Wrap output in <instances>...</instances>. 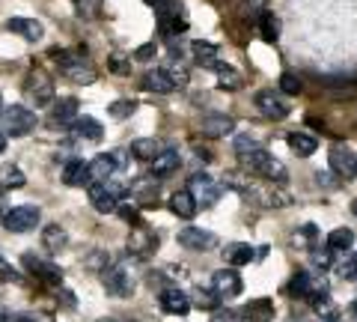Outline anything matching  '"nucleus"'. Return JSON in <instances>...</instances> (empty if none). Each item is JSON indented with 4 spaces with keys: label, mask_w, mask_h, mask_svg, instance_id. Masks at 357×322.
I'll list each match as a JSON object with an SVG mask.
<instances>
[{
    "label": "nucleus",
    "mask_w": 357,
    "mask_h": 322,
    "mask_svg": "<svg viewBox=\"0 0 357 322\" xmlns=\"http://www.w3.org/2000/svg\"><path fill=\"white\" fill-rule=\"evenodd\" d=\"M241 161H244V168H248L250 173H259V176H265V180H271V182H286L289 176H286V170H283V164L274 159L268 149H253V152H248V155H241Z\"/></svg>",
    "instance_id": "obj_1"
},
{
    "label": "nucleus",
    "mask_w": 357,
    "mask_h": 322,
    "mask_svg": "<svg viewBox=\"0 0 357 322\" xmlns=\"http://www.w3.org/2000/svg\"><path fill=\"white\" fill-rule=\"evenodd\" d=\"M86 188H89V200H93V206H96L102 215L116 212V209H119V200H122V194H126V185H119V182H114V180H107V182H93V185H86Z\"/></svg>",
    "instance_id": "obj_2"
},
{
    "label": "nucleus",
    "mask_w": 357,
    "mask_h": 322,
    "mask_svg": "<svg viewBox=\"0 0 357 322\" xmlns=\"http://www.w3.org/2000/svg\"><path fill=\"white\" fill-rule=\"evenodd\" d=\"M0 123H3L6 135L24 138V135H30V131L36 129V114H33L30 108H24V105H9V108H3Z\"/></svg>",
    "instance_id": "obj_3"
},
{
    "label": "nucleus",
    "mask_w": 357,
    "mask_h": 322,
    "mask_svg": "<svg viewBox=\"0 0 357 322\" xmlns=\"http://www.w3.org/2000/svg\"><path fill=\"white\" fill-rule=\"evenodd\" d=\"M155 9H158V27H161V36L173 39L176 33H182L188 27L185 21V9L178 0H158L155 3Z\"/></svg>",
    "instance_id": "obj_4"
},
{
    "label": "nucleus",
    "mask_w": 357,
    "mask_h": 322,
    "mask_svg": "<svg viewBox=\"0 0 357 322\" xmlns=\"http://www.w3.org/2000/svg\"><path fill=\"white\" fill-rule=\"evenodd\" d=\"M39 221H42L39 206H13L3 212V227L9 233H30L39 227Z\"/></svg>",
    "instance_id": "obj_5"
},
{
    "label": "nucleus",
    "mask_w": 357,
    "mask_h": 322,
    "mask_svg": "<svg viewBox=\"0 0 357 322\" xmlns=\"http://www.w3.org/2000/svg\"><path fill=\"white\" fill-rule=\"evenodd\" d=\"M102 284H105L107 295H116V298H128L134 293V281H131V275L126 272V265L122 263H107L105 265Z\"/></svg>",
    "instance_id": "obj_6"
},
{
    "label": "nucleus",
    "mask_w": 357,
    "mask_h": 322,
    "mask_svg": "<svg viewBox=\"0 0 357 322\" xmlns=\"http://www.w3.org/2000/svg\"><path fill=\"white\" fill-rule=\"evenodd\" d=\"M24 269H27L30 275H36L39 281L51 284V286H60V284H63V269H60V265H57V263H51V260L36 257L33 251L24 254Z\"/></svg>",
    "instance_id": "obj_7"
},
{
    "label": "nucleus",
    "mask_w": 357,
    "mask_h": 322,
    "mask_svg": "<svg viewBox=\"0 0 357 322\" xmlns=\"http://www.w3.org/2000/svg\"><path fill=\"white\" fill-rule=\"evenodd\" d=\"M24 90H27V96L33 98V102H36V108H45V105L54 102V81L42 69H33L27 75Z\"/></svg>",
    "instance_id": "obj_8"
},
{
    "label": "nucleus",
    "mask_w": 357,
    "mask_h": 322,
    "mask_svg": "<svg viewBox=\"0 0 357 322\" xmlns=\"http://www.w3.org/2000/svg\"><path fill=\"white\" fill-rule=\"evenodd\" d=\"M188 185H191V191H194V197H197V203L203 206V209L215 206L218 200H220V194H223V185H218L208 173H194Z\"/></svg>",
    "instance_id": "obj_9"
},
{
    "label": "nucleus",
    "mask_w": 357,
    "mask_h": 322,
    "mask_svg": "<svg viewBox=\"0 0 357 322\" xmlns=\"http://www.w3.org/2000/svg\"><path fill=\"white\" fill-rule=\"evenodd\" d=\"M328 164H331V170L337 173L340 180H354V176H357V155H354L349 147H342V143L331 147Z\"/></svg>",
    "instance_id": "obj_10"
},
{
    "label": "nucleus",
    "mask_w": 357,
    "mask_h": 322,
    "mask_svg": "<svg viewBox=\"0 0 357 322\" xmlns=\"http://www.w3.org/2000/svg\"><path fill=\"white\" fill-rule=\"evenodd\" d=\"M211 290H215L220 298H236L244 290L241 275L236 269H218L215 277H211Z\"/></svg>",
    "instance_id": "obj_11"
},
{
    "label": "nucleus",
    "mask_w": 357,
    "mask_h": 322,
    "mask_svg": "<svg viewBox=\"0 0 357 322\" xmlns=\"http://www.w3.org/2000/svg\"><path fill=\"white\" fill-rule=\"evenodd\" d=\"M256 108H259L268 119L289 117V102L280 93H274V90H259V93H256Z\"/></svg>",
    "instance_id": "obj_12"
},
{
    "label": "nucleus",
    "mask_w": 357,
    "mask_h": 322,
    "mask_svg": "<svg viewBox=\"0 0 357 322\" xmlns=\"http://www.w3.org/2000/svg\"><path fill=\"white\" fill-rule=\"evenodd\" d=\"M161 310L164 314H170V316H185L188 310H191V295L182 293L178 286H167V290H161Z\"/></svg>",
    "instance_id": "obj_13"
},
{
    "label": "nucleus",
    "mask_w": 357,
    "mask_h": 322,
    "mask_svg": "<svg viewBox=\"0 0 357 322\" xmlns=\"http://www.w3.org/2000/svg\"><path fill=\"white\" fill-rule=\"evenodd\" d=\"M178 245L182 248H191V251H208L218 245V236L211 230H199V227H188V230H178Z\"/></svg>",
    "instance_id": "obj_14"
},
{
    "label": "nucleus",
    "mask_w": 357,
    "mask_h": 322,
    "mask_svg": "<svg viewBox=\"0 0 357 322\" xmlns=\"http://www.w3.org/2000/svg\"><path fill=\"white\" fill-rule=\"evenodd\" d=\"M116 168H119V161H116V155L114 152H98L93 161H89V180L93 182H107L110 176L116 173ZM89 182V185H93Z\"/></svg>",
    "instance_id": "obj_15"
},
{
    "label": "nucleus",
    "mask_w": 357,
    "mask_h": 322,
    "mask_svg": "<svg viewBox=\"0 0 357 322\" xmlns=\"http://www.w3.org/2000/svg\"><path fill=\"white\" fill-rule=\"evenodd\" d=\"M155 248H158V236L149 233V230H134L128 236V254H131V257L146 260L149 254H155Z\"/></svg>",
    "instance_id": "obj_16"
},
{
    "label": "nucleus",
    "mask_w": 357,
    "mask_h": 322,
    "mask_svg": "<svg viewBox=\"0 0 357 322\" xmlns=\"http://www.w3.org/2000/svg\"><path fill=\"white\" fill-rule=\"evenodd\" d=\"M170 212L178 215V218H185V221H191L199 212V203H197V197H194L191 188H182V191H176L170 197Z\"/></svg>",
    "instance_id": "obj_17"
},
{
    "label": "nucleus",
    "mask_w": 357,
    "mask_h": 322,
    "mask_svg": "<svg viewBox=\"0 0 357 322\" xmlns=\"http://www.w3.org/2000/svg\"><path fill=\"white\" fill-rule=\"evenodd\" d=\"M199 129H203L206 138H227V135H232V129H236V119L227 114H208V117H203Z\"/></svg>",
    "instance_id": "obj_18"
},
{
    "label": "nucleus",
    "mask_w": 357,
    "mask_h": 322,
    "mask_svg": "<svg viewBox=\"0 0 357 322\" xmlns=\"http://www.w3.org/2000/svg\"><path fill=\"white\" fill-rule=\"evenodd\" d=\"M63 182L72 185V188L89 185V182H93V180H89V161H84V159L66 161V164H63Z\"/></svg>",
    "instance_id": "obj_19"
},
{
    "label": "nucleus",
    "mask_w": 357,
    "mask_h": 322,
    "mask_svg": "<svg viewBox=\"0 0 357 322\" xmlns=\"http://www.w3.org/2000/svg\"><path fill=\"white\" fill-rule=\"evenodd\" d=\"M149 164H152V176H170V173L178 170V164H182V155H178V149H173V147H164Z\"/></svg>",
    "instance_id": "obj_20"
},
{
    "label": "nucleus",
    "mask_w": 357,
    "mask_h": 322,
    "mask_svg": "<svg viewBox=\"0 0 357 322\" xmlns=\"http://www.w3.org/2000/svg\"><path fill=\"white\" fill-rule=\"evenodd\" d=\"M72 138L75 140H102L105 138V129H102V123L98 119H93V117H77L75 123H72Z\"/></svg>",
    "instance_id": "obj_21"
},
{
    "label": "nucleus",
    "mask_w": 357,
    "mask_h": 322,
    "mask_svg": "<svg viewBox=\"0 0 357 322\" xmlns=\"http://www.w3.org/2000/svg\"><path fill=\"white\" fill-rule=\"evenodd\" d=\"M143 87H146L149 93H176L178 87H176V81H173V75L167 72V66L164 69H152V72H146V78H143Z\"/></svg>",
    "instance_id": "obj_22"
},
{
    "label": "nucleus",
    "mask_w": 357,
    "mask_h": 322,
    "mask_svg": "<svg viewBox=\"0 0 357 322\" xmlns=\"http://www.w3.org/2000/svg\"><path fill=\"white\" fill-rule=\"evenodd\" d=\"M256 251L253 245H248V242H229L227 248H223V260H227L229 265H248L250 260H259L256 257Z\"/></svg>",
    "instance_id": "obj_23"
},
{
    "label": "nucleus",
    "mask_w": 357,
    "mask_h": 322,
    "mask_svg": "<svg viewBox=\"0 0 357 322\" xmlns=\"http://www.w3.org/2000/svg\"><path fill=\"white\" fill-rule=\"evenodd\" d=\"M6 30L9 33H18V36H24L27 42H39L42 33H45V27L39 24L36 18H9L6 21Z\"/></svg>",
    "instance_id": "obj_24"
},
{
    "label": "nucleus",
    "mask_w": 357,
    "mask_h": 322,
    "mask_svg": "<svg viewBox=\"0 0 357 322\" xmlns=\"http://www.w3.org/2000/svg\"><path fill=\"white\" fill-rule=\"evenodd\" d=\"M158 176H143V180H137L131 188H128V194H134L140 200V203H155L158 200Z\"/></svg>",
    "instance_id": "obj_25"
},
{
    "label": "nucleus",
    "mask_w": 357,
    "mask_h": 322,
    "mask_svg": "<svg viewBox=\"0 0 357 322\" xmlns=\"http://www.w3.org/2000/svg\"><path fill=\"white\" fill-rule=\"evenodd\" d=\"M286 140H289V149H292L295 155H301V159H307V155H312L319 149V140L312 135H307V131H292Z\"/></svg>",
    "instance_id": "obj_26"
},
{
    "label": "nucleus",
    "mask_w": 357,
    "mask_h": 322,
    "mask_svg": "<svg viewBox=\"0 0 357 322\" xmlns=\"http://www.w3.org/2000/svg\"><path fill=\"white\" fill-rule=\"evenodd\" d=\"M51 119L57 126H72L75 119H77V98H60L57 105H54V114H51Z\"/></svg>",
    "instance_id": "obj_27"
},
{
    "label": "nucleus",
    "mask_w": 357,
    "mask_h": 322,
    "mask_svg": "<svg viewBox=\"0 0 357 322\" xmlns=\"http://www.w3.org/2000/svg\"><path fill=\"white\" fill-rule=\"evenodd\" d=\"M244 319H250V322H271L274 319V305L268 302V298H256V302H250L248 307H244Z\"/></svg>",
    "instance_id": "obj_28"
},
{
    "label": "nucleus",
    "mask_w": 357,
    "mask_h": 322,
    "mask_svg": "<svg viewBox=\"0 0 357 322\" xmlns=\"http://www.w3.org/2000/svg\"><path fill=\"white\" fill-rule=\"evenodd\" d=\"M158 152H161V143L155 140V138H137V140L131 143V155L137 161H152Z\"/></svg>",
    "instance_id": "obj_29"
},
{
    "label": "nucleus",
    "mask_w": 357,
    "mask_h": 322,
    "mask_svg": "<svg viewBox=\"0 0 357 322\" xmlns=\"http://www.w3.org/2000/svg\"><path fill=\"white\" fill-rule=\"evenodd\" d=\"M191 51H194V60L199 66H208V69H215V63H218V45H215V42L197 39L194 45H191Z\"/></svg>",
    "instance_id": "obj_30"
},
{
    "label": "nucleus",
    "mask_w": 357,
    "mask_h": 322,
    "mask_svg": "<svg viewBox=\"0 0 357 322\" xmlns=\"http://www.w3.org/2000/svg\"><path fill=\"white\" fill-rule=\"evenodd\" d=\"M316 281L310 277V272H298L292 277V284H289V295H295V298H310L312 293H316Z\"/></svg>",
    "instance_id": "obj_31"
},
{
    "label": "nucleus",
    "mask_w": 357,
    "mask_h": 322,
    "mask_svg": "<svg viewBox=\"0 0 357 322\" xmlns=\"http://www.w3.org/2000/svg\"><path fill=\"white\" fill-rule=\"evenodd\" d=\"M351 245H354V233L349 227H337L333 233H328V248L333 254H345Z\"/></svg>",
    "instance_id": "obj_32"
},
{
    "label": "nucleus",
    "mask_w": 357,
    "mask_h": 322,
    "mask_svg": "<svg viewBox=\"0 0 357 322\" xmlns=\"http://www.w3.org/2000/svg\"><path fill=\"white\" fill-rule=\"evenodd\" d=\"M63 72L69 75L75 84H93V81H96V69H93V66H89L84 57H77V60L69 66V69H63Z\"/></svg>",
    "instance_id": "obj_33"
},
{
    "label": "nucleus",
    "mask_w": 357,
    "mask_h": 322,
    "mask_svg": "<svg viewBox=\"0 0 357 322\" xmlns=\"http://www.w3.org/2000/svg\"><path fill=\"white\" fill-rule=\"evenodd\" d=\"M42 242H45V248H48L51 254H57L60 248H66V230L60 224H48L42 230Z\"/></svg>",
    "instance_id": "obj_34"
},
{
    "label": "nucleus",
    "mask_w": 357,
    "mask_h": 322,
    "mask_svg": "<svg viewBox=\"0 0 357 322\" xmlns=\"http://www.w3.org/2000/svg\"><path fill=\"white\" fill-rule=\"evenodd\" d=\"M215 72H218V81H220V87L223 90H238L241 87V75L232 69V66H227V63H215Z\"/></svg>",
    "instance_id": "obj_35"
},
{
    "label": "nucleus",
    "mask_w": 357,
    "mask_h": 322,
    "mask_svg": "<svg viewBox=\"0 0 357 322\" xmlns=\"http://www.w3.org/2000/svg\"><path fill=\"white\" fill-rule=\"evenodd\" d=\"M259 33L265 42H277L280 39V21H277L274 13H262L259 15Z\"/></svg>",
    "instance_id": "obj_36"
},
{
    "label": "nucleus",
    "mask_w": 357,
    "mask_h": 322,
    "mask_svg": "<svg viewBox=\"0 0 357 322\" xmlns=\"http://www.w3.org/2000/svg\"><path fill=\"white\" fill-rule=\"evenodd\" d=\"M191 305L203 307V310H218L220 295H218L215 290H203V286H197V290L191 293Z\"/></svg>",
    "instance_id": "obj_37"
},
{
    "label": "nucleus",
    "mask_w": 357,
    "mask_h": 322,
    "mask_svg": "<svg viewBox=\"0 0 357 322\" xmlns=\"http://www.w3.org/2000/svg\"><path fill=\"white\" fill-rule=\"evenodd\" d=\"M0 185H3V188H24L27 180H24V173H21L18 168L6 164V168H0Z\"/></svg>",
    "instance_id": "obj_38"
},
{
    "label": "nucleus",
    "mask_w": 357,
    "mask_h": 322,
    "mask_svg": "<svg viewBox=\"0 0 357 322\" xmlns=\"http://www.w3.org/2000/svg\"><path fill=\"white\" fill-rule=\"evenodd\" d=\"M280 90H283L286 96H298L301 90H304V84H301V78H298V75L286 72V75H280Z\"/></svg>",
    "instance_id": "obj_39"
},
{
    "label": "nucleus",
    "mask_w": 357,
    "mask_h": 322,
    "mask_svg": "<svg viewBox=\"0 0 357 322\" xmlns=\"http://www.w3.org/2000/svg\"><path fill=\"white\" fill-rule=\"evenodd\" d=\"M75 6H77V15L81 18H96L102 13V0H75Z\"/></svg>",
    "instance_id": "obj_40"
},
{
    "label": "nucleus",
    "mask_w": 357,
    "mask_h": 322,
    "mask_svg": "<svg viewBox=\"0 0 357 322\" xmlns=\"http://www.w3.org/2000/svg\"><path fill=\"white\" fill-rule=\"evenodd\" d=\"M340 277L342 281H357V254H349V257L340 263Z\"/></svg>",
    "instance_id": "obj_41"
},
{
    "label": "nucleus",
    "mask_w": 357,
    "mask_h": 322,
    "mask_svg": "<svg viewBox=\"0 0 357 322\" xmlns=\"http://www.w3.org/2000/svg\"><path fill=\"white\" fill-rule=\"evenodd\" d=\"M134 108H137V105L128 102V98H119V102H114V105L107 108V114H110V117H116V119H126L128 114H134Z\"/></svg>",
    "instance_id": "obj_42"
},
{
    "label": "nucleus",
    "mask_w": 357,
    "mask_h": 322,
    "mask_svg": "<svg viewBox=\"0 0 357 322\" xmlns=\"http://www.w3.org/2000/svg\"><path fill=\"white\" fill-rule=\"evenodd\" d=\"M259 147H262V143L256 140L253 135H238V138H236V152H238V159H241V155H248V152H253V149H259Z\"/></svg>",
    "instance_id": "obj_43"
},
{
    "label": "nucleus",
    "mask_w": 357,
    "mask_h": 322,
    "mask_svg": "<svg viewBox=\"0 0 357 322\" xmlns=\"http://www.w3.org/2000/svg\"><path fill=\"white\" fill-rule=\"evenodd\" d=\"M0 281H3V284H15V281H18V272L6 263L3 254H0Z\"/></svg>",
    "instance_id": "obj_44"
},
{
    "label": "nucleus",
    "mask_w": 357,
    "mask_h": 322,
    "mask_svg": "<svg viewBox=\"0 0 357 322\" xmlns=\"http://www.w3.org/2000/svg\"><path fill=\"white\" fill-rule=\"evenodd\" d=\"M110 69H114L116 75H128L131 69H128V60L122 57V54H114V57H110Z\"/></svg>",
    "instance_id": "obj_45"
},
{
    "label": "nucleus",
    "mask_w": 357,
    "mask_h": 322,
    "mask_svg": "<svg viewBox=\"0 0 357 322\" xmlns=\"http://www.w3.org/2000/svg\"><path fill=\"white\" fill-rule=\"evenodd\" d=\"M155 57V42H149V45H140L137 51H134V60H140V63H146Z\"/></svg>",
    "instance_id": "obj_46"
},
{
    "label": "nucleus",
    "mask_w": 357,
    "mask_h": 322,
    "mask_svg": "<svg viewBox=\"0 0 357 322\" xmlns=\"http://www.w3.org/2000/svg\"><path fill=\"white\" fill-rule=\"evenodd\" d=\"M331 254H333L331 248H328V251H321V254H312V263H316L319 269L325 272V269H331Z\"/></svg>",
    "instance_id": "obj_47"
},
{
    "label": "nucleus",
    "mask_w": 357,
    "mask_h": 322,
    "mask_svg": "<svg viewBox=\"0 0 357 322\" xmlns=\"http://www.w3.org/2000/svg\"><path fill=\"white\" fill-rule=\"evenodd\" d=\"M211 322H241V316L236 310H218V314L211 316Z\"/></svg>",
    "instance_id": "obj_48"
},
{
    "label": "nucleus",
    "mask_w": 357,
    "mask_h": 322,
    "mask_svg": "<svg viewBox=\"0 0 357 322\" xmlns=\"http://www.w3.org/2000/svg\"><path fill=\"white\" fill-rule=\"evenodd\" d=\"M301 236H304L307 242H316V236H319L316 224H304V227H301Z\"/></svg>",
    "instance_id": "obj_49"
},
{
    "label": "nucleus",
    "mask_w": 357,
    "mask_h": 322,
    "mask_svg": "<svg viewBox=\"0 0 357 322\" xmlns=\"http://www.w3.org/2000/svg\"><path fill=\"white\" fill-rule=\"evenodd\" d=\"M3 322H36V316H30V314H6Z\"/></svg>",
    "instance_id": "obj_50"
},
{
    "label": "nucleus",
    "mask_w": 357,
    "mask_h": 322,
    "mask_svg": "<svg viewBox=\"0 0 357 322\" xmlns=\"http://www.w3.org/2000/svg\"><path fill=\"white\" fill-rule=\"evenodd\" d=\"M6 149V131H0V152Z\"/></svg>",
    "instance_id": "obj_51"
},
{
    "label": "nucleus",
    "mask_w": 357,
    "mask_h": 322,
    "mask_svg": "<svg viewBox=\"0 0 357 322\" xmlns=\"http://www.w3.org/2000/svg\"><path fill=\"white\" fill-rule=\"evenodd\" d=\"M3 319H6V310H3V307H0V322H3Z\"/></svg>",
    "instance_id": "obj_52"
},
{
    "label": "nucleus",
    "mask_w": 357,
    "mask_h": 322,
    "mask_svg": "<svg viewBox=\"0 0 357 322\" xmlns=\"http://www.w3.org/2000/svg\"><path fill=\"white\" fill-rule=\"evenodd\" d=\"M351 314H354V319H357V302H354V305H351Z\"/></svg>",
    "instance_id": "obj_53"
},
{
    "label": "nucleus",
    "mask_w": 357,
    "mask_h": 322,
    "mask_svg": "<svg viewBox=\"0 0 357 322\" xmlns=\"http://www.w3.org/2000/svg\"><path fill=\"white\" fill-rule=\"evenodd\" d=\"M0 117H3V96H0Z\"/></svg>",
    "instance_id": "obj_54"
},
{
    "label": "nucleus",
    "mask_w": 357,
    "mask_h": 322,
    "mask_svg": "<svg viewBox=\"0 0 357 322\" xmlns=\"http://www.w3.org/2000/svg\"><path fill=\"white\" fill-rule=\"evenodd\" d=\"M143 3H149V6H155V3H158V0H143Z\"/></svg>",
    "instance_id": "obj_55"
},
{
    "label": "nucleus",
    "mask_w": 357,
    "mask_h": 322,
    "mask_svg": "<svg viewBox=\"0 0 357 322\" xmlns=\"http://www.w3.org/2000/svg\"><path fill=\"white\" fill-rule=\"evenodd\" d=\"M351 209H354V215H357V200H354V203H351Z\"/></svg>",
    "instance_id": "obj_56"
},
{
    "label": "nucleus",
    "mask_w": 357,
    "mask_h": 322,
    "mask_svg": "<svg viewBox=\"0 0 357 322\" xmlns=\"http://www.w3.org/2000/svg\"><path fill=\"white\" fill-rule=\"evenodd\" d=\"M102 322H110V319H102Z\"/></svg>",
    "instance_id": "obj_57"
}]
</instances>
